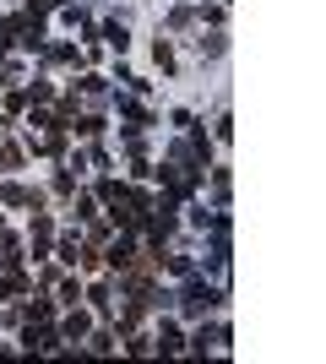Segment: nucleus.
Returning <instances> with one entry per match:
<instances>
[{"label":"nucleus","mask_w":326,"mask_h":364,"mask_svg":"<svg viewBox=\"0 0 326 364\" xmlns=\"http://www.w3.org/2000/svg\"><path fill=\"white\" fill-rule=\"evenodd\" d=\"M153 55H158V65H163V71H174V49H169V38H158Z\"/></svg>","instance_id":"15"},{"label":"nucleus","mask_w":326,"mask_h":364,"mask_svg":"<svg viewBox=\"0 0 326 364\" xmlns=\"http://www.w3.org/2000/svg\"><path fill=\"white\" fill-rule=\"evenodd\" d=\"M82 343H87V353H114V332H87Z\"/></svg>","instance_id":"9"},{"label":"nucleus","mask_w":326,"mask_h":364,"mask_svg":"<svg viewBox=\"0 0 326 364\" xmlns=\"http://www.w3.org/2000/svg\"><path fill=\"white\" fill-rule=\"evenodd\" d=\"M217 299H223L217 289H202V283H190V289H185V316H207Z\"/></svg>","instance_id":"2"},{"label":"nucleus","mask_w":326,"mask_h":364,"mask_svg":"<svg viewBox=\"0 0 326 364\" xmlns=\"http://www.w3.org/2000/svg\"><path fill=\"white\" fill-rule=\"evenodd\" d=\"M125 348L136 353V359H147V353H158V343H153V337H147V332H136V337H131V343H125Z\"/></svg>","instance_id":"11"},{"label":"nucleus","mask_w":326,"mask_h":364,"mask_svg":"<svg viewBox=\"0 0 326 364\" xmlns=\"http://www.w3.org/2000/svg\"><path fill=\"white\" fill-rule=\"evenodd\" d=\"M104 261H109V267H120V272H125V267L136 261V240H131V234H120V240H114V245H109V250H104Z\"/></svg>","instance_id":"4"},{"label":"nucleus","mask_w":326,"mask_h":364,"mask_svg":"<svg viewBox=\"0 0 326 364\" xmlns=\"http://www.w3.org/2000/svg\"><path fill=\"white\" fill-rule=\"evenodd\" d=\"M104 38H109V49H120V55H125V44H131V38H125V28H120V22H109V28H104Z\"/></svg>","instance_id":"12"},{"label":"nucleus","mask_w":326,"mask_h":364,"mask_svg":"<svg viewBox=\"0 0 326 364\" xmlns=\"http://www.w3.org/2000/svg\"><path fill=\"white\" fill-rule=\"evenodd\" d=\"M82 299V289H77V277H65V283H60V304H77Z\"/></svg>","instance_id":"16"},{"label":"nucleus","mask_w":326,"mask_h":364,"mask_svg":"<svg viewBox=\"0 0 326 364\" xmlns=\"http://www.w3.org/2000/svg\"><path fill=\"white\" fill-rule=\"evenodd\" d=\"M28 289H33V283H28V277H22V272L0 277V299H16V294H28Z\"/></svg>","instance_id":"8"},{"label":"nucleus","mask_w":326,"mask_h":364,"mask_svg":"<svg viewBox=\"0 0 326 364\" xmlns=\"http://www.w3.org/2000/svg\"><path fill=\"white\" fill-rule=\"evenodd\" d=\"M0 168H22V152H16L11 141H0Z\"/></svg>","instance_id":"14"},{"label":"nucleus","mask_w":326,"mask_h":364,"mask_svg":"<svg viewBox=\"0 0 326 364\" xmlns=\"http://www.w3.org/2000/svg\"><path fill=\"white\" fill-rule=\"evenodd\" d=\"M223 343H229V332H223V326H202V332L190 337V348H196V353H207V348H223Z\"/></svg>","instance_id":"7"},{"label":"nucleus","mask_w":326,"mask_h":364,"mask_svg":"<svg viewBox=\"0 0 326 364\" xmlns=\"http://www.w3.org/2000/svg\"><path fill=\"white\" fill-rule=\"evenodd\" d=\"M82 250H87V245H82L77 234H65V240H60V261H71V267L82 261Z\"/></svg>","instance_id":"10"},{"label":"nucleus","mask_w":326,"mask_h":364,"mask_svg":"<svg viewBox=\"0 0 326 364\" xmlns=\"http://www.w3.org/2000/svg\"><path fill=\"white\" fill-rule=\"evenodd\" d=\"M49 316H55V310H49V299H38V304L28 310V326H49Z\"/></svg>","instance_id":"13"},{"label":"nucleus","mask_w":326,"mask_h":364,"mask_svg":"<svg viewBox=\"0 0 326 364\" xmlns=\"http://www.w3.org/2000/svg\"><path fill=\"white\" fill-rule=\"evenodd\" d=\"M93 332V316H87V310H77V304H71V316L60 321V343H82V337Z\"/></svg>","instance_id":"1"},{"label":"nucleus","mask_w":326,"mask_h":364,"mask_svg":"<svg viewBox=\"0 0 326 364\" xmlns=\"http://www.w3.org/2000/svg\"><path fill=\"white\" fill-rule=\"evenodd\" d=\"M212 191H217V201H229V168H217V174H212Z\"/></svg>","instance_id":"17"},{"label":"nucleus","mask_w":326,"mask_h":364,"mask_svg":"<svg viewBox=\"0 0 326 364\" xmlns=\"http://www.w3.org/2000/svg\"><path fill=\"white\" fill-rule=\"evenodd\" d=\"M28 353H60V332H49V326H28Z\"/></svg>","instance_id":"5"},{"label":"nucleus","mask_w":326,"mask_h":364,"mask_svg":"<svg viewBox=\"0 0 326 364\" xmlns=\"http://www.w3.org/2000/svg\"><path fill=\"white\" fill-rule=\"evenodd\" d=\"M49 240H55V223H49V213L33 207V256H49Z\"/></svg>","instance_id":"3"},{"label":"nucleus","mask_w":326,"mask_h":364,"mask_svg":"<svg viewBox=\"0 0 326 364\" xmlns=\"http://www.w3.org/2000/svg\"><path fill=\"white\" fill-rule=\"evenodd\" d=\"M153 343H158V353H180V348H185V337H180V326H174V321H163V326H158Z\"/></svg>","instance_id":"6"},{"label":"nucleus","mask_w":326,"mask_h":364,"mask_svg":"<svg viewBox=\"0 0 326 364\" xmlns=\"http://www.w3.org/2000/svg\"><path fill=\"white\" fill-rule=\"evenodd\" d=\"M11 33H16V22H0V49L11 44Z\"/></svg>","instance_id":"18"}]
</instances>
